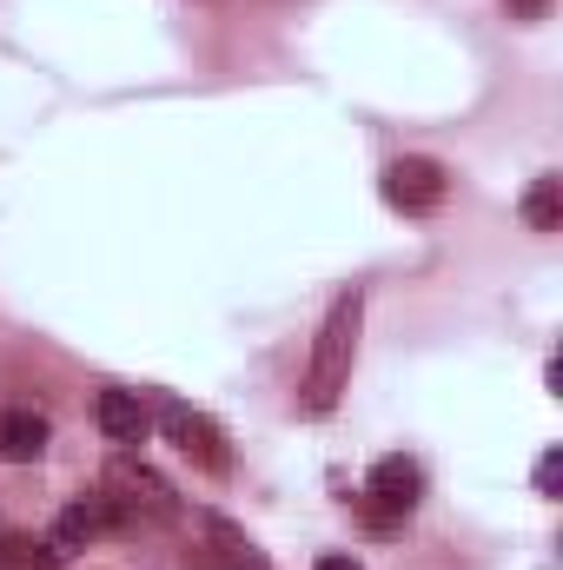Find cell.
<instances>
[{"mask_svg": "<svg viewBox=\"0 0 563 570\" xmlns=\"http://www.w3.org/2000/svg\"><path fill=\"white\" fill-rule=\"evenodd\" d=\"M107 498H113V511H120L127 531H134V524H172V518H179L172 484H166L159 471H146L140 458H113V464H107Z\"/></svg>", "mask_w": 563, "mask_h": 570, "instance_id": "7a4b0ae2", "label": "cell"}, {"mask_svg": "<svg viewBox=\"0 0 563 570\" xmlns=\"http://www.w3.org/2000/svg\"><path fill=\"white\" fill-rule=\"evenodd\" d=\"M312 570H358V558H318Z\"/></svg>", "mask_w": 563, "mask_h": 570, "instance_id": "5bb4252c", "label": "cell"}, {"mask_svg": "<svg viewBox=\"0 0 563 570\" xmlns=\"http://www.w3.org/2000/svg\"><path fill=\"white\" fill-rule=\"evenodd\" d=\"M418 498H424V471L412 458H378V464H372V478H365V518H372V524L412 518Z\"/></svg>", "mask_w": 563, "mask_h": 570, "instance_id": "5b68a950", "label": "cell"}, {"mask_svg": "<svg viewBox=\"0 0 563 570\" xmlns=\"http://www.w3.org/2000/svg\"><path fill=\"white\" fill-rule=\"evenodd\" d=\"M199 531H206V564L213 570H266L259 544H253L239 524H226V518H199Z\"/></svg>", "mask_w": 563, "mask_h": 570, "instance_id": "ba28073f", "label": "cell"}, {"mask_svg": "<svg viewBox=\"0 0 563 570\" xmlns=\"http://www.w3.org/2000/svg\"><path fill=\"white\" fill-rule=\"evenodd\" d=\"M557 484H563V451H544V458H537V491L557 498Z\"/></svg>", "mask_w": 563, "mask_h": 570, "instance_id": "7c38bea8", "label": "cell"}, {"mask_svg": "<svg viewBox=\"0 0 563 570\" xmlns=\"http://www.w3.org/2000/svg\"><path fill=\"white\" fill-rule=\"evenodd\" d=\"M0 570H60V551H53V538L0 531Z\"/></svg>", "mask_w": 563, "mask_h": 570, "instance_id": "30bf717a", "label": "cell"}, {"mask_svg": "<svg viewBox=\"0 0 563 570\" xmlns=\"http://www.w3.org/2000/svg\"><path fill=\"white\" fill-rule=\"evenodd\" d=\"M100 531H127L120 511H113V498H107V491L73 498V504L60 511V524H53V551H80V544H93Z\"/></svg>", "mask_w": 563, "mask_h": 570, "instance_id": "8992f818", "label": "cell"}, {"mask_svg": "<svg viewBox=\"0 0 563 570\" xmlns=\"http://www.w3.org/2000/svg\"><path fill=\"white\" fill-rule=\"evenodd\" d=\"M47 438H53V425H47L33 405H7V412H0V458H7V464H33V458L47 451Z\"/></svg>", "mask_w": 563, "mask_h": 570, "instance_id": "52a82bcc", "label": "cell"}, {"mask_svg": "<svg viewBox=\"0 0 563 570\" xmlns=\"http://www.w3.org/2000/svg\"><path fill=\"white\" fill-rule=\"evenodd\" d=\"M378 193H385L392 213L424 219V213H437V206L451 199V173H444L437 159H424V153H405V159H392V166L378 173Z\"/></svg>", "mask_w": 563, "mask_h": 570, "instance_id": "3957f363", "label": "cell"}, {"mask_svg": "<svg viewBox=\"0 0 563 570\" xmlns=\"http://www.w3.org/2000/svg\"><path fill=\"white\" fill-rule=\"evenodd\" d=\"M511 7V20H544L551 13V0H504Z\"/></svg>", "mask_w": 563, "mask_h": 570, "instance_id": "4fadbf2b", "label": "cell"}, {"mask_svg": "<svg viewBox=\"0 0 563 570\" xmlns=\"http://www.w3.org/2000/svg\"><path fill=\"white\" fill-rule=\"evenodd\" d=\"M358 332H365V292H338L318 338H312V365H305V412L325 419L338 405V392L352 385V352H358Z\"/></svg>", "mask_w": 563, "mask_h": 570, "instance_id": "6da1fadb", "label": "cell"}, {"mask_svg": "<svg viewBox=\"0 0 563 570\" xmlns=\"http://www.w3.org/2000/svg\"><path fill=\"white\" fill-rule=\"evenodd\" d=\"M93 419H100V431L113 438V444H140L146 431H152V412L140 405V392H100V405H93Z\"/></svg>", "mask_w": 563, "mask_h": 570, "instance_id": "9c48e42d", "label": "cell"}, {"mask_svg": "<svg viewBox=\"0 0 563 570\" xmlns=\"http://www.w3.org/2000/svg\"><path fill=\"white\" fill-rule=\"evenodd\" d=\"M524 219H531V233H557L563 226V179L557 173L531 179V193H524Z\"/></svg>", "mask_w": 563, "mask_h": 570, "instance_id": "8fae6325", "label": "cell"}, {"mask_svg": "<svg viewBox=\"0 0 563 570\" xmlns=\"http://www.w3.org/2000/svg\"><path fill=\"white\" fill-rule=\"evenodd\" d=\"M159 431L179 444V458H192V464H199V471H213V478L233 464V451H226V431L213 425L206 412H192L186 399H166V405H159Z\"/></svg>", "mask_w": 563, "mask_h": 570, "instance_id": "277c9868", "label": "cell"}]
</instances>
